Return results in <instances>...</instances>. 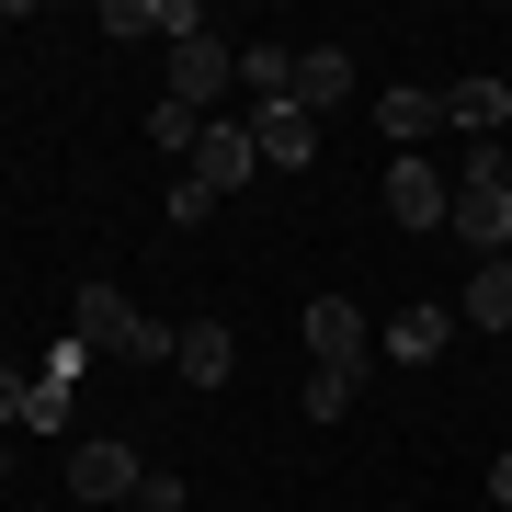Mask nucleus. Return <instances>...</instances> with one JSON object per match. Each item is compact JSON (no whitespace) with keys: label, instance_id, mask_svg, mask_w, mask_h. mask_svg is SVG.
I'll list each match as a JSON object with an SVG mask.
<instances>
[{"label":"nucleus","instance_id":"nucleus-1","mask_svg":"<svg viewBox=\"0 0 512 512\" xmlns=\"http://www.w3.org/2000/svg\"><path fill=\"white\" fill-rule=\"evenodd\" d=\"M69 330H80V342L103 353V365H171V330L148 319V308H137L126 285H103V274H92V285L69 296Z\"/></svg>","mask_w":512,"mask_h":512},{"label":"nucleus","instance_id":"nucleus-2","mask_svg":"<svg viewBox=\"0 0 512 512\" xmlns=\"http://www.w3.org/2000/svg\"><path fill=\"white\" fill-rule=\"evenodd\" d=\"M467 239L478 262H512V194H501V148H467V171H456V217H444Z\"/></svg>","mask_w":512,"mask_h":512},{"label":"nucleus","instance_id":"nucleus-3","mask_svg":"<svg viewBox=\"0 0 512 512\" xmlns=\"http://www.w3.org/2000/svg\"><path fill=\"white\" fill-rule=\"evenodd\" d=\"M296 330H308L319 376H365V365H376V319L353 308V296H308V308H296Z\"/></svg>","mask_w":512,"mask_h":512},{"label":"nucleus","instance_id":"nucleus-4","mask_svg":"<svg viewBox=\"0 0 512 512\" xmlns=\"http://www.w3.org/2000/svg\"><path fill=\"white\" fill-rule=\"evenodd\" d=\"M217 92H239V46H228V35H194V46H171V103H183V114H205Z\"/></svg>","mask_w":512,"mask_h":512},{"label":"nucleus","instance_id":"nucleus-5","mask_svg":"<svg viewBox=\"0 0 512 512\" xmlns=\"http://www.w3.org/2000/svg\"><path fill=\"white\" fill-rule=\"evenodd\" d=\"M148 490V467L126 456L114 433H92V444H69V501H137Z\"/></svg>","mask_w":512,"mask_h":512},{"label":"nucleus","instance_id":"nucleus-6","mask_svg":"<svg viewBox=\"0 0 512 512\" xmlns=\"http://www.w3.org/2000/svg\"><path fill=\"white\" fill-rule=\"evenodd\" d=\"M103 35H126V46H194V35H205V12H194V0H114Z\"/></svg>","mask_w":512,"mask_h":512},{"label":"nucleus","instance_id":"nucleus-7","mask_svg":"<svg viewBox=\"0 0 512 512\" xmlns=\"http://www.w3.org/2000/svg\"><path fill=\"white\" fill-rule=\"evenodd\" d=\"M387 217L399 228H444L456 217V183H444L433 160H387Z\"/></svg>","mask_w":512,"mask_h":512},{"label":"nucleus","instance_id":"nucleus-8","mask_svg":"<svg viewBox=\"0 0 512 512\" xmlns=\"http://www.w3.org/2000/svg\"><path fill=\"white\" fill-rule=\"evenodd\" d=\"M251 137H262V171H308L319 160V114L308 103H251Z\"/></svg>","mask_w":512,"mask_h":512},{"label":"nucleus","instance_id":"nucleus-9","mask_svg":"<svg viewBox=\"0 0 512 512\" xmlns=\"http://www.w3.org/2000/svg\"><path fill=\"white\" fill-rule=\"evenodd\" d=\"M251 171H262V137L239 126V114H228V126H205V148H194V183H205V194L228 205L239 183H251Z\"/></svg>","mask_w":512,"mask_h":512},{"label":"nucleus","instance_id":"nucleus-10","mask_svg":"<svg viewBox=\"0 0 512 512\" xmlns=\"http://www.w3.org/2000/svg\"><path fill=\"white\" fill-rule=\"evenodd\" d=\"M444 342H456V308H433V296H421V308H399V319L376 330V353H387V365H433Z\"/></svg>","mask_w":512,"mask_h":512},{"label":"nucleus","instance_id":"nucleus-11","mask_svg":"<svg viewBox=\"0 0 512 512\" xmlns=\"http://www.w3.org/2000/svg\"><path fill=\"white\" fill-rule=\"evenodd\" d=\"M444 126H467V148H501V126H512V80H456V92H444Z\"/></svg>","mask_w":512,"mask_h":512},{"label":"nucleus","instance_id":"nucleus-12","mask_svg":"<svg viewBox=\"0 0 512 512\" xmlns=\"http://www.w3.org/2000/svg\"><path fill=\"white\" fill-rule=\"evenodd\" d=\"M296 103L330 126V114L353 103V57H342V46H296Z\"/></svg>","mask_w":512,"mask_h":512},{"label":"nucleus","instance_id":"nucleus-13","mask_svg":"<svg viewBox=\"0 0 512 512\" xmlns=\"http://www.w3.org/2000/svg\"><path fill=\"white\" fill-rule=\"evenodd\" d=\"M171 365H183L194 387H217V376L239 365V342H228V319H183V330H171Z\"/></svg>","mask_w":512,"mask_h":512},{"label":"nucleus","instance_id":"nucleus-14","mask_svg":"<svg viewBox=\"0 0 512 512\" xmlns=\"http://www.w3.org/2000/svg\"><path fill=\"white\" fill-rule=\"evenodd\" d=\"M376 126H387V148H399V160H421V137L444 126V92H421V80H410V92L376 103Z\"/></svg>","mask_w":512,"mask_h":512},{"label":"nucleus","instance_id":"nucleus-15","mask_svg":"<svg viewBox=\"0 0 512 512\" xmlns=\"http://www.w3.org/2000/svg\"><path fill=\"white\" fill-rule=\"evenodd\" d=\"M456 330H512V262H478V274H467Z\"/></svg>","mask_w":512,"mask_h":512},{"label":"nucleus","instance_id":"nucleus-16","mask_svg":"<svg viewBox=\"0 0 512 512\" xmlns=\"http://www.w3.org/2000/svg\"><path fill=\"white\" fill-rule=\"evenodd\" d=\"M239 92L251 103H296V46H239Z\"/></svg>","mask_w":512,"mask_h":512},{"label":"nucleus","instance_id":"nucleus-17","mask_svg":"<svg viewBox=\"0 0 512 512\" xmlns=\"http://www.w3.org/2000/svg\"><path fill=\"white\" fill-rule=\"evenodd\" d=\"M148 148H171V160H194V148H205V114H183V103H148Z\"/></svg>","mask_w":512,"mask_h":512},{"label":"nucleus","instance_id":"nucleus-18","mask_svg":"<svg viewBox=\"0 0 512 512\" xmlns=\"http://www.w3.org/2000/svg\"><path fill=\"white\" fill-rule=\"evenodd\" d=\"M12 421H35V376H23V365H0V433H12Z\"/></svg>","mask_w":512,"mask_h":512},{"label":"nucleus","instance_id":"nucleus-19","mask_svg":"<svg viewBox=\"0 0 512 512\" xmlns=\"http://www.w3.org/2000/svg\"><path fill=\"white\" fill-rule=\"evenodd\" d=\"M160 217H183V228H194V217H217V194H205V183H194V171H183V183H171V194H160Z\"/></svg>","mask_w":512,"mask_h":512},{"label":"nucleus","instance_id":"nucleus-20","mask_svg":"<svg viewBox=\"0 0 512 512\" xmlns=\"http://www.w3.org/2000/svg\"><path fill=\"white\" fill-rule=\"evenodd\" d=\"M353 410V376H308V421H342Z\"/></svg>","mask_w":512,"mask_h":512},{"label":"nucleus","instance_id":"nucleus-21","mask_svg":"<svg viewBox=\"0 0 512 512\" xmlns=\"http://www.w3.org/2000/svg\"><path fill=\"white\" fill-rule=\"evenodd\" d=\"M490 490H501V512H512V456H501V467H490Z\"/></svg>","mask_w":512,"mask_h":512},{"label":"nucleus","instance_id":"nucleus-22","mask_svg":"<svg viewBox=\"0 0 512 512\" xmlns=\"http://www.w3.org/2000/svg\"><path fill=\"white\" fill-rule=\"evenodd\" d=\"M501 194H512V137H501Z\"/></svg>","mask_w":512,"mask_h":512},{"label":"nucleus","instance_id":"nucleus-23","mask_svg":"<svg viewBox=\"0 0 512 512\" xmlns=\"http://www.w3.org/2000/svg\"><path fill=\"white\" fill-rule=\"evenodd\" d=\"M0 467H12V456H0Z\"/></svg>","mask_w":512,"mask_h":512}]
</instances>
